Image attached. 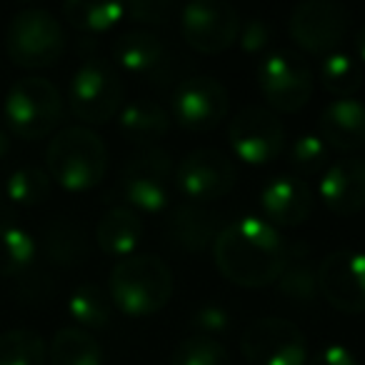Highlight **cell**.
I'll return each mask as SVG.
<instances>
[{"label":"cell","mask_w":365,"mask_h":365,"mask_svg":"<svg viewBox=\"0 0 365 365\" xmlns=\"http://www.w3.org/2000/svg\"><path fill=\"white\" fill-rule=\"evenodd\" d=\"M170 365H230V353L218 340L190 335L173 350Z\"/></svg>","instance_id":"cell-32"},{"label":"cell","mask_w":365,"mask_h":365,"mask_svg":"<svg viewBox=\"0 0 365 365\" xmlns=\"http://www.w3.org/2000/svg\"><path fill=\"white\" fill-rule=\"evenodd\" d=\"M175 6L168 0H135V3H125V16H130L138 23H150V26H160L173 16Z\"/></svg>","instance_id":"cell-36"},{"label":"cell","mask_w":365,"mask_h":365,"mask_svg":"<svg viewBox=\"0 0 365 365\" xmlns=\"http://www.w3.org/2000/svg\"><path fill=\"white\" fill-rule=\"evenodd\" d=\"M6 51L18 68H48L66 51V31L46 8H23L8 23Z\"/></svg>","instance_id":"cell-5"},{"label":"cell","mask_w":365,"mask_h":365,"mask_svg":"<svg viewBox=\"0 0 365 365\" xmlns=\"http://www.w3.org/2000/svg\"><path fill=\"white\" fill-rule=\"evenodd\" d=\"M320 295L335 310L358 315L365 310V253L335 250L318 265Z\"/></svg>","instance_id":"cell-15"},{"label":"cell","mask_w":365,"mask_h":365,"mask_svg":"<svg viewBox=\"0 0 365 365\" xmlns=\"http://www.w3.org/2000/svg\"><path fill=\"white\" fill-rule=\"evenodd\" d=\"M143 235V223L133 208H110L101 218L96 228V240L103 253L115 255V258H128L138 248Z\"/></svg>","instance_id":"cell-24"},{"label":"cell","mask_w":365,"mask_h":365,"mask_svg":"<svg viewBox=\"0 0 365 365\" xmlns=\"http://www.w3.org/2000/svg\"><path fill=\"white\" fill-rule=\"evenodd\" d=\"M46 168L48 175L61 188L73 190V193L91 190L106 178L108 148L103 143V138L98 133H93L91 128H63L48 143Z\"/></svg>","instance_id":"cell-2"},{"label":"cell","mask_w":365,"mask_h":365,"mask_svg":"<svg viewBox=\"0 0 365 365\" xmlns=\"http://www.w3.org/2000/svg\"><path fill=\"white\" fill-rule=\"evenodd\" d=\"M213 258L223 278L240 288H265L278 283L288 245L268 220L245 215L223 225L213 243Z\"/></svg>","instance_id":"cell-1"},{"label":"cell","mask_w":365,"mask_h":365,"mask_svg":"<svg viewBox=\"0 0 365 365\" xmlns=\"http://www.w3.org/2000/svg\"><path fill=\"white\" fill-rule=\"evenodd\" d=\"M113 56H115L118 66L133 76H153L168 61L165 46L150 31H128L118 36Z\"/></svg>","instance_id":"cell-20"},{"label":"cell","mask_w":365,"mask_h":365,"mask_svg":"<svg viewBox=\"0 0 365 365\" xmlns=\"http://www.w3.org/2000/svg\"><path fill=\"white\" fill-rule=\"evenodd\" d=\"M363 163H365V155H363Z\"/></svg>","instance_id":"cell-40"},{"label":"cell","mask_w":365,"mask_h":365,"mask_svg":"<svg viewBox=\"0 0 365 365\" xmlns=\"http://www.w3.org/2000/svg\"><path fill=\"white\" fill-rule=\"evenodd\" d=\"M240 16L233 6L218 0H193L180 11L182 38L193 51L218 56L238 43Z\"/></svg>","instance_id":"cell-12"},{"label":"cell","mask_w":365,"mask_h":365,"mask_svg":"<svg viewBox=\"0 0 365 365\" xmlns=\"http://www.w3.org/2000/svg\"><path fill=\"white\" fill-rule=\"evenodd\" d=\"M51 365H103V348L88 330L63 328L48 348Z\"/></svg>","instance_id":"cell-25"},{"label":"cell","mask_w":365,"mask_h":365,"mask_svg":"<svg viewBox=\"0 0 365 365\" xmlns=\"http://www.w3.org/2000/svg\"><path fill=\"white\" fill-rule=\"evenodd\" d=\"M273 43V26L263 18H248L245 23H240V33H238V46L243 53L248 56H258L265 53L268 46Z\"/></svg>","instance_id":"cell-35"},{"label":"cell","mask_w":365,"mask_h":365,"mask_svg":"<svg viewBox=\"0 0 365 365\" xmlns=\"http://www.w3.org/2000/svg\"><path fill=\"white\" fill-rule=\"evenodd\" d=\"M190 325H193L195 335H203V338H218L225 330H230L233 318L225 308L220 305H203L190 315Z\"/></svg>","instance_id":"cell-34"},{"label":"cell","mask_w":365,"mask_h":365,"mask_svg":"<svg viewBox=\"0 0 365 365\" xmlns=\"http://www.w3.org/2000/svg\"><path fill=\"white\" fill-rule=\"evenodd\" d=\"M68 313L83 328L103 330L113 320V300L101 285L83 283L68 298Z\"/></svg>","instance_id":"cell-27"},{"label":"cell","mask_w":365,"mask_h":365,"mask_svg":"<svg viewBox=\"0 0 365 365\" xmlns=\"http://www.w3.org/2000/svg\"><path fill=\"white\" fill-rule=\"evenodd\" d=\"M220 230H223L220 215L195 203L175 205L165 223V233L170 243L180 250H188V253H203V250L213 248Z\"/></svg>","instance_id":"cell-18"},{"label":"cell","mask_w":365,"mask_h":365,"mask_svg":"<svg viewBox=\"0 0 365 365\" xmlns=\"http://www.w3.org/2000/svg\"><path fill=\"white\" fill-rule=\"evenodd\" d=\"M8 148H11V140H8V133L3 130V128H0V158L6 155Z\"/></svg>","instance_id":"cell-39"},{"label":"cell","mask_w":365,"mask_h":365,"mask_svg":"<svg viewBox=\"0 0 365 365\" xmlns=\"http://www.w3.org/2000/svg\"><path fill=\"white\" fill-rule=\"evenodd\" d=\"M238 170L230 155L215 148H198L188 153L175 168L173 182L195 205L220 200L235 188Z\"/></svg>","instance_id":"cell-10"},{"label":"cell","mask_w":365,"mask_h":365,"mask_svg":"<svg viewBox=\"0 0 365 365\" xmlns=\"http://www.w3.org/2000/svg\"><path fill=\"white\" fill-rule=\"evenodd\" d=\"M68 103L78 120L101 125L108 123L123 103V81L108 61L88 58L73 73Z\"/></svg>","instance_id":"cell-7"},{"label":"cell","mask_w":365,"mask_h":365,"mask_svg":"<svg viewBox=\"0 0 365 365\" xmlns=\"http://www.w3.org/2000/svg\"><path fill=\"white\" fill-rule=\"evenodd\" d=\"M3 118L8 128L23 140H41L51 135L63 118V96L56 83L43 76H26L16 81L3 101Z\"/></svg>","instance_id":"cell-4"},{"label":"cell","mask_w":365,"mask_h":365,"mask_svg":"<svg viewBox=\"0 0 365 365\" xmlns=\"http://www.w3.org/2000/svg\"><path fill=\"white\" fill-rule=\"evenodd\" d=\"M118 128L125 140L140 148H153L170 130V115L153 101H133L118 115Z\"/></svg>","instance_id":"cell-22"},{"label":"cell","mask_w":365,"mask_h":365,"mask_svg":"<svg viewBox=\"0 0 365 365\" xmlns=\"http://www.w3.org/2000/svg\"><path fill=\"white\" fill-rule=\"evenodd\" d=\"M275 285H278V293L293 305H313L318 300V268L313 265V250L308 245H288V263Z\"/></svg>","instance_id":"cell-21"},{"label":"cell","mask_w":365,"mask_h":365,"mask_svg":"<svg viewBox=\"0 0 365 365\" xmlns=\"http://www.w3.org/2000/svg\"><path fill=\"white\" fill-rule=\"evenodd\" d=\"M350 11L333 0H305L290 13L288 31L295 46L310 56H330L350 31Z\"/></svg>","instance_id":"cell-9"},{"label":"cell","mask_w":365,"mask_h":365,"mask_svg":"<svg viewBox=\"0 0 365 365\" xmlns=\"http://www.w3.org/2000/svg\"><path fill=\"white\" fill-rule=\"evenodd\" d=\"M320 140L340 153L365 148V106L355 98H338L320 113Z\"/></svg>","instance_id":"cell-19"},{"label":"cell","mask_w":365,"mask_h":365,"mask_svg":"<svg viewBox=\"0 0 365 365\" xmlns=\"http://www.w3.org/2000/svg\"><path fill=\"white\" fill-rule=\"evenodd\" d=\"M355 51H358V58L365 63V26L355 33Z\"/></svg>","instance_id":"cell-38"},{"label":"cell","mask_w":365,"mask_h":365,"mask_svg":"<svg viewBox=\"0 0 365 365\" xmlns=\"http://www.w3.org/2000/svg\"><path fill=\"white\" fill-rule=\"evenodd\" d=\"M240 353L250 365H305L308 343L303 330L285 318H258L245 328Z\"/></svg>","instance_id":"cell-11"},{"label":"cell","mask_w":365,"mask_h":365,"mask_svg":"<svg viewBox=\"0 0 365 365\" xmlns=\"http://www.w3.org/2000/svg\"><path fill=\"white\" fill-rule=\"evenodd\" d=\"M305 365H358V360H355L350 348H345V345H340V343H333V345H325L323 350H318L313 358H308Z\"/></svg>","instance_id":"cell-37"},{"label":"cell","mask_w":365,"mask_h":365,"mask_svg":"<svg viewBox=\"0 0 365 365\" xmlns=\"http://www.w3.org/2000/svg\"><path fill=\"white\" fill-rule=\"evenodd\" d=\"M53 190V178L48 175V170L36 165H23L18 170H13L6 180V193L16 205H41L51 198Z\"/></svg>","instance_id":"cell-31"},{"label":"cell","mask_w":365,"mask_h":365,"mask_svg":"<svg viewBox=\"0 0 365 365\" xmlns=\"http://www.w3.org/2000/svg\"><path fill=\"white\" fill-rule=\"evenodd\" d=\"M260 205L270 225L298 228L313 213V193L298 175H278L263 188Z\"/></svg>","instance_id":"cell-17"},{"label":"cell","mask_w":365,"mask_h":365,"mask_svg":"<svg viewBox=\"0 0 365 365\" xmlns=\"http://www.w3.org/2000/svg\"><path fill=\"white\" fill-rule=\"evenodd\" d=\"M258 86L273 110L298 113L313 98V71L298 53L275 51L260 61Z\"/></svg>","instance_id":"cell-8"},{"label":"cell","mask_w":365,"mask_h":365,"mask_svg":"<svg viewBox=\"0 0 365 365\" xmlns=\"http://www.w3.org/2000/svg\"><path fill=\"white\" fill-rule=\"evenodd\" d=\"M63 18L83 33H103L125 18V6L115 0H68Z\"/></svg>","instance_id":"cell-26"},{"label":"cell","mask_w":365,"mask_h":365,"mask_svg":"<svg viewBox=\"0 0 365 365\" xmlns=\"http://www.w3.org/2000/svg\"><path fill=\"white\" fill-rule=\"evenodd\" d=\"M290 165L300 173H315L325 165V158H328V145L320 140V135H298L293 143H290Z\"/></svg>","instance_id":"cell-33"},{"label":"cell","mask_w":365,"mask_h":365,"mask_svg":"<svg viewBox=\"0 0 365 365\" xmlns=\"http://www.w3.org/2000/svg\"><path fill=\"white\" fill-rule=\"evenodd\" d=\"M170 108V120L185 130H213L228 115L230 96L215 78L195 76L175 88Z\"/></svg>","instance_id":"cell-14"},{"label":"cell","mask_w":365,"mask_h":365,"mask_svg":"<svg viewBox=\"0 0 365 365\" xmlns=\"http://www.w3.org/2000/svg\"><path fill=\"white\" fill-rule=\"evenodd\" d=\"M46 340L36 330L16 328L0 333V365H46Z\"/></svg>","instance_id":"cell-30"},{"label":"cell","mask_w":365,"mask_h":365,"mask_svg":"<svg viewBox=\"0 0 365 365\" xmlns=\"http://www.w3.org/2000/svg\"><path fill=\"white\" fill-rule=\"evenodd\" d=\"M110 300L120 313L145 318L168 305L173 295V270L158 255H128L110 273Z\"/></svg>","instance_id":"cell-3"},{"label":"cell","mask_w":365,"mask_h":365,"mask_svg":"<svg viewBox=\"0 0 365 365\" xmlns=\"http://www.w3.org/2000/svg\"><path fill=\"white\" fill-rule=\"evenodd\" d=\"M320 81L328 93L338 98H353L363 88V66L350 53L335 51L320 63Z\"/></svg>","instance_id":"cell-29"},{"label":"cell","mask_w":365,"mask_h":365,"mask_svg":"<svg viewBox=\"0 0 365 365\" xmlns=\"http://www.w3.org/2000/svg\"><path fill=\"white\" fill-rule=\"evenodd\" d=\"M175 175L173 158L165 148H138L120 170V188L133 208L160 213L170 200V182Z\"/></svg>","instance_id":"cell-6"},{"label":"cell","mask_w":365,"mask_h":365,"mask_svg":"<svg viewBox=\"0 0 365 365\" xmlns=\"http://www.w3.org/2000/svg\"><path fill=\"white\" fill-rule=\"evenodd\" d=\"M38 243L26 228L0 223V278H11L36 260Z\"/></svg>","instance_id":"cell-28"},{"label":"cell","mask_w":365,"mask_h":365,"mask_svg":"<svg viewBox=\"0 0 365 365\" xmlns=\"http://www.w3.org/2000/svg\"><path fill=\"white\" fill-rule=\"evenodd\" d=\"M228 140L243 163L268 165L283 153L285 128L273 110L263 106H248L230 120Z\"/></svg>","instance_id":"cell-13"},{"label":"cell","mask_w":365,"mask_h":365,"mask_svg":"<svg viewBox=\"0 0 365 365\" xmlns=\"http://www.w3.org/2000/svg\"><path fill=\"white\" fill-rule=\"evenodd\" d=\"M41 245L46 258L53 265L61 268H73L81 265L91 255V245L83 233V228L78 223H73L71 218H53L51 223L43 228Z\"/></svg>","instance_id":"cell-23"},{"label":"cell","mask_w":365,"mask_h":365,"mask_svg":"<svg viewBox=\"0 0 365 365\" xmlns=\"http://www.w3.org/2000/svg\"><path fill=\"white\" fill-rule=\"evenodd\" d=\"M320 200L335 215H355L365 208V163L358 155L335 160L318 185Z\"/></svg>","instance_id":"cell-16"}]
</instances>
